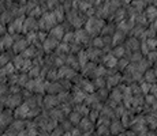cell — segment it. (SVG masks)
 Returning a JSON list of instances; mask_svg holds the SVG:
<instances>
[{
  "mask_svg": "<svg viewBox=\"0 0 157 136\" xmlns=\"http://www.w3.org/2000/svg\"><path fill=\"white\" fill-rule=\"evenodd\" d=\"M104 26H105L104 19H101V18H98V17H96L94 15V17H90L89 19H87V22L85 25V29L90 33V35L97 37L98 34H101Z\"/></svg>",
  "mask_w": 157,
  "mask_h": 136,
  "instance_id": "1",
  "label": "cell"
},
{
  "mask_svg": "<svg viewBox=\"0 0 157 136\" xmlns=\"http://www.w3.org/2000/svg\"><path fill=\"white\" fill-rule=\"evenodd\" d=\"M14 112L13 109H8V108H4V110L2 112V127L4 131H7L14 123Z\"/></svg>",
  "mask_w": 157,
  "mask_h": 136,
  "instance_id": "2",
  "label": "cell"
},
{
  "mask_svg": "<svg viewBox=\"0 0 157 136\" xmlns=\"http://www.w3.org/2000/svg\"><path fill=\"white\" fill-rule=\"evenodd\" d=\"M40 26H38V19L34 17H28L25 18V22H23V33L28 34L29 31H38Z\"/></svg>",
  "mask_w": 157,
  "mask_h": 136,
  "instance_id": "3",
  "label": "cell"
},
{
  "mask_svg": "<svg viewBox=\"0 0 157 136\" xmlns=\"http://www.w3.org/2000/svg\"><path fill=\"white\" fill-rule=\"evenodd\" d=\"M59 40H56L55 37H52V35H48V38L43 42V48L45 50V53H53V50L57 49V46H59Z\"/></svg>",
  "mask_w": 157,
  "mask_h": 136,
  "instance_id": "4",
  "label": "cell"
},
{
  "mask_svg": "<svg viewBox=\"0 0 157 136\" xmlns=\"http://www.w3.org/2000/svg\"><path fill=\"white\" fill-rule=\"evenodd\" d=\"M21 105H22V94H10L4 106L8 109H17Z\"/></svg>",
  "mask_w": 157,
  "mask_h": 136,
  "instance_id": "5",
  "label": "cell"
},
{
  "mask_svg": "<svg viewBox=\"0 0 157 136\" xmlns=\"http://www.w3.org/2000/svg\"><path fill=\"white\" fill-rule=\"evenodd\" d=\"M141 45H142V42L138 40L137 37H131V35H130L124 42L126 49L131 50V52H138V50H141Z\"/></svg>",
  "mask_w": 157,
  "mask_h": 136,
  "instance_id": "6",
  "label": "cell"
},
{
  "mask_svg": "<svg viewBox=\"0 0 157 136\" xmlns=\"http://www.w3.org/2000/svg\"><path fill=\"white\" fill-rule=\"evenodd\" d=\"M117 61H119V59H117V57H115L112 53H105L104 57H102L101 64L105 65L107 68H116Z\"/></svg>",
  "mask_w": 157,
  "mask_h": 136,
  "instance_id": "7",
  "label": "cell"
},
{
  "mask_svg": "<svg viewBox=\"0 0 157 136\" xmlns=\"http://www.w3.org/2000/svg\"><path fill=\"white\" fill-rule=\"evenodd\" d=\"M96 68H97V64L93 61H89L86 65L82 67V75L83 78H92L96 76Z\"/></svg>",
  "mask_w": 157,
  "mask_h": 136,
  "instance_id": "8",
  "label": "cell"
},
{
  "mask_svg": "<svg viewBox=\"0 0 157 136\" xmlns=\"http://www.w3.org/2000/svg\"><path fill=\"white\" fill-rule=\"evenodd\" d=\"M29 112H30V108L26 104H22L21 106H18L17 109H14L15 119H17V120H23L25 117H28Z\"/></svg>",
  "mask_w": 157,
  "mask_h": 136,
  "instance_id": "9",
  "label": "cell"
},
{
  "mask_svg": "<svg viewBox=\"0 0 157 136\" xmlns=\"http://www.w3.org/2000/svg\"><path fill=\"white\" fill-rule=\"evenodd\" d=\"M123 80V75L120 74V72H117V74L112 75V76H108L107 78V87L108 89H115V87L119 86V83Z\"/></svg>",
  "mask_w": 157,
  "mask_h": 136,
  "instance_id": "10",
  "label": "cell"
},
{
  "mask_svg": "<svg viewBox=\"0 0 157 136\" xmlns=\"http://www.w3.org/2000/svg\"><path fill=\"white\" fill-rule=\"evenodd\" d=\"M62 91H64V90H63L62 84L59 83V80L57 82H49V83H48V86H47V93L48 94L57 95L59 93H62Z\"/></svg>",
  "mask_w": 157,
  "mask_h": 136,
  "instance_id": "11",
  "label": "cell"
},
{
  "mask_svg": "<svg viewBox=\"0 0 157 136\" xmlns=\"http://www.w3.org/2000/svg\"><path fill=\"white\" fill-rule=\"evenodd\" d=\"M60 102L57 99V95H52V94H48L44 97V108L48 109H53L55 106H57Z\"/></svg>",
  "mask_w": 157,
  "mask_h": 136,
  "instance_id": "12",
  "label": "cell"
},
{
  "mask_svg": "<svg viewBox=\"0 0 157 136\" xmlns=\"http://www.w3.org/2000/svg\"><path fill=\"white\" fill-rule=\"evenodd\" d=\"M64 34H66V30H64V27H63V25H56V26L49 31V35L55 37L56 40H59V41L63 40Z\"/></svg>",
  "mask_w": 157,
  "mask_h": 136,
  "instance_id": "13",
  "label": "cell"
},
{
  "mask_svg": "<svg viewBox=\"0 0 157 136\" xmlns=\"http://www.w3.org/2000/svg\"><path fill=\"white\" fill-rule=\"evenodd\" d=\"M109 131H111V134H112V135L122 134V131H123V123H122V120H113V121H111Z\"/></svg>",
  "mask_w": 157,
  "mask_h": 136,
  "instance_id": "14",
  "label": "cell"
},
{
  "mask_svg": "<svg viewBox=\"0 0 157 136\" xmlns=\"http://www.w3.org/2000/svg\"><path fill=\"white\" fill-rule=\"evenodd\" d=\"M144 80L146 82V83H150V84L156 83V82H157L156 69H155V68H150V69H147V71L144 74Z\"/></svg>",
  "mask_w": 157,
  "mask_h": 136,
  "instance_id": "15",
  "label": "cell"
},
{
  "mask_svg": "<svg viewBox=\"0 0 157 136\" xmlns=\"http://www.w3.org/2000/svg\"><path fill=\"white\" fill-rule=\"evenodd\" d=\"M78 127H79V129L81 131H83V132H89L90 129L93 128V121L90 119H82L81 120V123L78 124Z\"/></svg>",
  "mask_w": 157,
  "mask_h": 136,
  "instance_id": "16",
  "label": "cell"
},
{
  "mask_svg": "<svg viewBox=\"0 0 157 136\" xmlns=\"http://www.w3.org/2000/svg\"><path fill=\"white\" fill-rule=\"evenodd\" d=\"M126 52H127V49H126L124 45H116V46L112 49V54L115 57H117V59H122V57L126 56Z\"/></svg>",
  "mask_w": 157,
  "mask_h": 136,
  "instance_id": "17",
  "label": "cell"
},
{
  "mask_svg": "<svg viewBox=\"0 0 157 136\" xmlns=\"http://www.w3.org/2000/svg\"><path fill=\"white\" fill-rule=\"evenodd\" d=\"M126 33H123V31H120V30H117L116 33L113 34V42H115V45H122L123 42H126Z\"/></svg>",
  "mask_w": 157,
  "mask_h": 136,
  "instance_id": "18",
  "label": "cell"
},
{
  "mask_svg": "<svg viewBox=\"0 0 157 136\" xmlns=\"http://www.w3.org/2000/svg\"><path fill=\"white\" fill-rule=\"evenodd\" d=\"M25 57H23V54H15L14 59H13V64L15 65V68L17 69H22L23 64H25Z\"/></svg>",
  "mask_w": 157,
  "mask_h": 136,
  "instance_id": "19",
  "label": "cell"
},
{
  "mask_svg": "<svg viewBox=\"0 0 157 136\" xmlns=\"http://www.w3.org/2000/svg\"><path fill=\"white\" fill-rule=\"evenodd\" d=\"M130 60L127 59V57H122V59H119V61H117V65H116V69L119 72H122V71H126L127 69V67L130 65Z\"/></svg>",
  "mask_w": 157,
  "mask_h": 136,
  "instance_id": "20",
  "label": "cell"
},
{
  "mask_svg": "<svg viewBox=\"0 0 157 136\" xmlns=\"http://www.w3.org/2000/svg\"><path fill=\"white\" fill-rule=\"evenodd\" d=\"M109 98H111V99H113V101H116L117 104H119V102H122V101H123V93L120 91V89H116V87H115L112 91H111Z\"/></svg>",
  "mask_w": 157,
  "mask_h": 136,
  "instance_id": "21",
  "label": "cell"
},
{
  "mask_svg": "<svg viewBox=\"0 0 157 136\" xmlns=\"http://www.w3.org/2000/svg\"><path fill=\"white\" fill-rule=\"evenodd\" d=\"M62 42H66V44L71 45L74 44V42H77V37H75V31H67L64 34V37H63Z\"/></svg>",
  "mask_w": 157,
  "mask_h": 136,
  "instance_id": "22",
  "label": "cell"
},
{
  "mask_svg": "<svg viewBox=\"0 0 157 136\" xmlns=\"http://www.w3.org/2000/svg\"><path fill=\"white\" fill-rule=\"evenodd\" d=\"M96 94H97L98 97V99H108L109 98V95H111V91H109V89L108 87H102V89H98L97 91H96Z\"/></svg>",
  "mask_w": 157,
  "mask_h": 136,
  "instance_id": "23",
  "label": "cell"
},
{
  "mask_svg": "<svg viewBox=\"0 0 157 136\" xmlns=\"http://www.w3.org/2000/svg\"><path fill=\"white\" fill-rule=\"evenodd\" d=\"M59 71H57V68H51L49 72H48L47 75V80L48 82H57V79H59Z\"/></svg>",
  "mask_w": 157,
  "mask_h": 136,
  "instance_id": "24",
  "label": "cell"
},
{
  "mask_svg": "<svg viewBox=\"0 0 157 136\" xmlns=\"http://www.w3.org/2000/svg\"><path fill=\"white\" fill-rule=\"evenodd\" d=\"M92 46H93V48H98V49H102V48L105 46L104 40H102V35H97V37H93Z\"/></svg>",
  "mask_w": 157,
  "mask_h": 136,
  "instance_id": "25",
  "label": "cell"
},
{
  "mask_svg": "<svg viewBox=\"0 0 157 136\" xmlns=\"http://www.w3.org/2000/svg\"><path fill=\"white\" fill-rule=\"evenodd\" d=\"M142 59H144V53L141 52V50H138V52H132L131 56H130V61L131 63H140Z\"/></svg>",
  "mask_w": 157,
  "mask_h": 136,
  "instance_id": "26",
  "label": "cell"
},
{
  "mask_svg": "<svg viewBox=\"0 0 157 136\" xmlns=\"http://www.w3.org/2000/svg\"><path fill=\"white\" fill-rule=\"evenodd\" d=\"M96 89H102V87H107V79H104V76H100V78H96V80L93 82Z\"/></svg>",
  "mask_w": 157,
  "mask_h": 136,
  "instance_id": "27",
  "label": "cell"
},
{
  "mask_svg": "<svg viewBox=\"0 0 157 136\" xmlns=\"http://www.w3.org/2000/svg\"><path fill=\"white\" fill-rule=\"evenodd\" d=\"M130 89H131V94L134 95V97L142 95V89H141V84H138V83H132L131 86H130Z\"/></svg>",
  "mask_w": 157,
  "mask_h": 136,
  "instance_id": "28",
  "label": "cell"
},
{
  "mask_svg": "<svg viewBox=\"0 0 157 136\" xmlns=\"http://www.w3.org/2000/svg\"><path fill=\"white\" fill-rule=\"evenodd\" d=\"M81 120H82V117H81V113H79V112L74 110V112H71V113H70V121H71L72 124H79Z\"/></svg>",
  "mask_w": 157,
  "mask_h": 136,
  "instance_id": "29",
  "label": "cell"
},
{
  "mask_svg": "<svg viewBox=\"0 0 157 136\" xmlns=\"http://www.w3.org/2000/svg\"><path fill=\"white\" fill-rule=\"evenodd\" d=\"M146 59L149 60L152 64H155V63L157 61V49L156 50H150V53L146 56Z\"/></svg>",
  "mask_w": 157,
  "mask_h": 136,
  "instance_id": "30",
  "label": "cell"
},
{
  "mask_svg": "<svg viewBox=\"0 0 157 136\" xmlns=\"http://www.w3.org/2000/svg\"><path fill=\"white\" fill-rule=\"evenodd\" d=\"M146 44L149 45L150 50H156L157 49V38H149V40L146 41Z\"/></svg>",
  "mask_w": 157,
  "mask_h": 136,
  "instance_id": "31",
  "label": "cell"
},
{
  "mask_svg": "<svg viewBox=\"0 0 157 136\" xmlns=\"http://www.w3.org/2000/svg\"><path fill=\"white\" fill-rule=\"evenodd\" d=\"M145 102H146L147 105H153V106H155V102H156V97L153 95V94H149L146 97V98H145Z\"/></svg>",
  "mask_w": 157,
  "mask_h": 136,
  "instance_id": "32",
  "label": "cell"
},
{
  "mask_svg": "<svg viewBox=\"0 0 157 136\" xmlns=\"http://www.w3.org/2000/svg\"><path fill=\"white\" fill-rule=\"evenodd\" d=\"M150 94H153L155 97H157V84H152V87H150Z\"/></svg>",
  "mask_w": 157,
  "mask_h": 136,
  "instance_id": "33",
  "label": "cell"
},
{
  "mask_svg": "<svg viewBox=\"0 0 157 136\" xmlns=\"http://www.w3.org/2000/svg\"><path fill=\"white\" fill-rule=\"evenodd\" d=\"M86 3H89L90 6H93V4H96V3H97V0H85Z\"/></svg>",
  "mask_w": 157,
  "mask_h": 136,
  "instance_id": "34",
  "label": "cell"
},
{
  "mask_svg": "<svg viewBox=\"0 0 157 136\" xmlns=\"http://www.w3.org/2000/svg\"><path fill=\"white\" fill-rule=\"evenodd\" d=\"M146 136H157V134H156V131H150V132H147Z\"/></svg>",
  "mask_w": 157,
  "mask_h": 136,
  "instance_id": "35",
  "label": "cell"
},
{
  "mask_svg": "<svg viewBox=\"0 0 157 136\" xmlns=\"http://www.w3.org/2000/svg\"><path fill=\"white\" fill-rule=\"evenodd\" d=\"M38 3H40V4H45V3H47V0H37Z\"/></svg>",
  "mask_w": 157,
  "mask_h": 136,
  "instance_id": "36",
  "label": "cell"
},
{
  "mask_svg": "<svg viewBox=\"0 0 157 136\" xmlns=\"http://www.w3.org/2000/svg\"><path fill=\"white\" fill-rule=\"evenodd\" d=\"M116 136H127V135H126V132H123V134H119V135H116Z\"/></svg>",
  "mask_w": 157,
  "mask_h": 136,
  "instance_id": "37",
  "label": "cell"
}]
</instances>
